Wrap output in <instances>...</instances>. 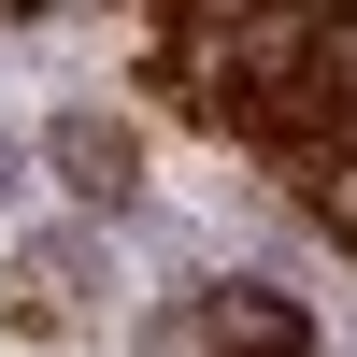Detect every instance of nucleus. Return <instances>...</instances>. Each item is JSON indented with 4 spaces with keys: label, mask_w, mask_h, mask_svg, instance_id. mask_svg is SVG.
Wrapping results in <instances>:
<instances>
[{
    "label": "nucleus",
    "mask_w": 357,
    "mask_h": 357,
    "mask_svg": "<svg viewBox=\"0 0 357 357\" xmlns=\"http://www.w3.org/2000/svg\"><path fill=\"white\" fill-rule=\"evenodd\" d=\"M186 343H229V357H314V314L272 301V286H215V301L186 314Z\"/></svg>",
    "instance_id": "nucleus-1"
},
{
    "label": "nucleus",
    "mask_w": 357,
    "mask_h": 357,
    "mask_svg": "<svg viewBox=\"0 0 357 357\" xmlns=\"http://www.w3.org/2000/svg\"><path fill=\"white\" fill-rule=\"evenodd\" d=\"M57 172H72L86 200H129V186H143V143H129V114H57Z\"/></svg>",
    "instance_id": "nucleus-2"
},
{
    "label": "nucleus",
    "mask_w": 357,
    "mask_h": 357,
    "mask_svg": "<svg viewBox=\"0 0 357 357\" xmlns=\"http://www.w3.org/2000/svg\"><path fill=\"white\" fill-rule=\"evenodd\" d=\"M301 186H314V215L357 243V143H329V158H301Z\"/></svg>",
    "instance_id": "nucleus-3"
}]
</instances>
